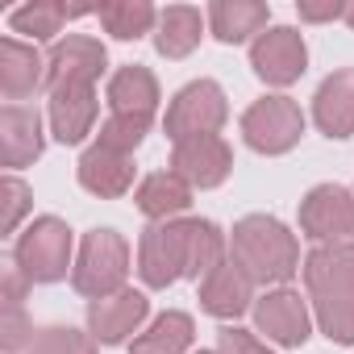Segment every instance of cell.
<instances>
[{"mask_svg": "<svg viewBox=\"0 0 354 354\" xmlns=\"http://www.w3.org/2000/svg\"><path fill=\"white\" fill-rule=\"evenodd\" d=\"M300 271L317 329L333 346H354V246H313Z\"/></svg>", "mask_w": 354, "mask_h": 354, "instance_id": "6da1fadb", "label": "cell"}, {"mask_svg": "<svg viewBox=\"0 0 354 354\" xmlns=\"http://www.w3.org/2000/svg\"><path fill=\"white\" fill-rule=\"evenodd\" d=\"M230 259L263 288H288V279L304 267L296 234L271 213H246L230 230Z\"/></svg>", "mask_w": 354, "mask_h": 354, "instance_id": "7a4b0ae2", "label": "cell"}, {"mask_svg": "<svg viewBox=\"0 0 354 354\" xmlns=\"http://www.w3.org/2000/svg\"><path fill=\"white\" fill-rule=\"evenodd\" d=\"M129 242L125 234L109 230V225H96L80 238V250H75V267H71V288L92 304V300H104V296H117L129 279Z\"/></svg>", "mask_w": 354, "mask_h": 354, "instance_id": "3957f363", "label": "cell"}, {"mask_svg": "<svg viewBox=\"0 0 354 354\" xmlns=\"http://www.w3.org/2000/svg\"><path fill=\"white\" fill-rule=\"evenodd\" d=\"M13 267L30 283L67 279V271L75 267V234H71V225L63 217H55V213L34 217L13 242Z\"/></svg>", "mask_w": 354, "mask_h": 354, "instance_id": "277c9868", "label": "cell"}, {"mask_svg": "<svg viewBox=\"0 0 354 354\" xmlns=\"http://www.w3.org/2000/svg\"><path fill=\"white\" fill-rule=\"evenodd\" d=\"M230 121V100H225V88L217 80H192L184 84L167 100V113H162V133L171 138V146H180L188 138H209V133H221Z\"/></svg>", "mask_w": 354, "mask_h": 354, "instance_id": "5b68a950", "label": "cell"}, {"mask_svg": "<svg viewBox=\"0 0 354 354\" xmlns=\"http://www.w3.org/2000/svg\"><path fill=\"white\" fill-rule=\"evenodd\" d=\"M304 125H308L304 109H300L292 96H283V92H271V96L254 100V104L242 113V121H238L242 142H246L254 154H267V158H279V154L296 150L300 138H304Z\"/></svg>", "mask_w": 354, "mask_h": 354, "instance_id": "8992f818", "label": "cell"}, {"mask_svg": "<svg viewBox=\"0 0 354 354\" xmlns=\"http://www.w3.org/2000/svg\"><path fill=\"white\" fill-rule=\"evenodd\" d=\"M188 234L192 217L150 221L138 238V275L150 292H167L175 279L188 275Z\"/></svg>", "mask_w": 354, "mask_h": 354, "instance_id": "52a82bcc", "label": "cell"}, {"mask_svg": "<svg viewBox=\"0 0 354 354\" xmlns=\"http://www.w3.org/2000/svg\"><path fill=\"white\" fill-rule=\"evenodd\" d=\"M250 313H254V333H263L271 346H283V350H300L317 325L308 296H300L296 288H267Z\"/></svg>", "mask_w": 354, "mask_h": 354, "instance_id": "ba28073f", "label": "cell"}, {"mask_svg": "<svg viewBox=\"0 0 354 354\" xmlns=\"http://www.w3.org/2000/svg\"><path fill=\"white\" fill-rule=\"evenodd\" d=\"M250 71L267 88H292L308 71V42L296 26H271L250 42Z\"/></svg>", "mask_w": 354, "mask_h": 354, "instance_id": "9c48e42d", "label": "cell"}, {"mask_svg": "<svg viewBox=\"0 0 354 354\" xmlns=\"http://www.w3.org/2000/svg\"><path fill=\"white\" fill-rule=\"evenodd\" d=\"M300 234L317 246H342L354 238V192L342 184H317L300 201Z\"/></svg>", "mask_w": 354, "mask_h": 354, "instance_id": "30bf717a", "label": "cell"}, {"mask_svg": "<svg viewBox=\"0 0 354 354\" xmlns=\"http://www.w3.org/2000/svg\"><path fill=\"white\" fill-rule=\"evenodd\" d=\"M171 171L192 188V192H213L234 175V146L221 133L209 138H188L171 146Z\"/></svg>", "mask_w": 354, "mask_h": 354, "instance_id": "8fae6325", "label": "cell"}, {"mask_svg": "<svg viewBox=\"0 0 354 354\" xmlns=\"http://www.w3.org/2000/svg\"><path fill=\"white\" fill-rule=\"evenodd\" d=\"M150 317V296L138 288H121L117 296L92 300L88 304V333L96 337V346H129Z\"/></svg>", "mask_w": 354, "mask_h": 354, "instance_id": "7c38bea8", "label": "cell"}, {"mask_svg": "<svg viewBox=\"0 0 354 354\" xmlns=\"http://www.w3.org/2000/svg\"><path fill=\"white\" fill-rule=\"evenodd\" d=\"M109 67V50L100 38L92 34H67L50 46L46 55V92L50 88H63V84H92L104 75Z\"/></svg>", "mask_w": 354, "mask_h": 354, "instance_id": "4fadbf2b", "label": "cell"}, {"mask_svg": "<svg viewBox=\"0 0 354 354\" xmlns=\"http://www.w3.org/2000/svg\"><path fill=\"white\" fill-rule=\"evenodd\" d=\"M96 113L100 100L92 84H63L46 92V125L50 138L63 146H80L88 133H96Z\"/></svg>", "mask_w": 354, "mask_h": 354, "instance_id": "5bb4252c", "label": "cell"}, {"mask_svg": "<svg viewBox=\"0 0 354 354\" xmlns=\"http://www.w3.org/2000/svg\"><path fill=\"white\" fill-rule=\"evenodd\" d=\"M42 150H46V125L38 109H26V104L0 109V162L9 167V175L38 162Z\"/></svg>", "mask_w": 354, "mask_h": 354, "instance_id": "9a60e30c", "label": "cell"}, {"mask_svg": "<svg viewBox=\"0 0 354 354\" xmlns=\"http://www.w3.org/2000/svg\"><path fill=\"white\" fill-rule=\"evenodd\" d=\"M75 180L96 201H121L125 192H133V158L92 142L75 162Z\"/></svg>", "mask_w": 354, "mask_h": 354, "instance_id": "2e32d148", "label": "cell"}, {"mask_svg": "<svg viewBox=\"0 0 354 354\" xmlns=\"http://www.w3.org/2000/svg\"><path fill=\"white\" fill-rule=\"evenodd\" d=\"M313 125L325 138H354V67L329 71L313 92Z\"/></svg>", "mask_w": 354, "mask_h": 354, "instance_id": "e0dca14e", "label": "cell"}, {"mask_svg": "<svg viewBox=\"0 0 354 354\" xmlns=\"http://www.w3.org/2000/svg\"><path fill=\"white\" fill-rule=\"evenodd\" d=\"M254 279L234 263V259H225L213 275H205L201 279V308L209 313V317H217V321H238L242 313H250L254 308Z\"/></svg>", "mask_w": 354, "mask_h": 354, "instance_id": "ac0fdd59", "label": "cell"}, {"mask_svg": "<svg viewBox=\"0 0 354 354\" xmlns=\"http://www.w3.org/2000/svg\"><path fill=\"white\" fill-rule=\"evenodd\" d=\"M38 88H46V55L34 42L21 38H0V96L9 104L34 96Z\"/></svg>", "mask_w": 354, "mask_h": 354, "instance_id": "d6986e66", "label": "cell"}, {"mask_svg": "<svg viewBox=\"0 0 354 354\" xmlns=\"http://www.w3.org/2000/svg\"><path fill=\"white\" fill-rule=\"evenodd\" d=\"M158 100H162V88H158L154 71L142 63L117 67L104 84V104H109V113H121V117H154Z\"/></svg>", "mask_w": 354, "mask_h": 354, "instance_id": "ffe728a7", "label": "cell"}, {"mask_svg": "<svg viewBox=\"0 0 354 354\" xmlns=\"http://www.w3.org/2000/svg\"><path fill=\"white\" fill-rule=\"evenodd\" d=\"M205 17H209V34L221 46H242L254 42L263 30H271V5H263V0H213Z\"/></svg>", "mask_w": 354, "mask_h": 354, "instance_id": "44dd1931", "label": "cell"}, {"mask_svg": "<svg viewBox=\"0 0 354 354\" xmlns=\"http://www.w3.org/2000/svg\"><path fill=\"white\" fill-rule=\"evenodd\" d=\"M100 5H63V0H30V5L13 9L9 13V30L13 34H26L30 42H59L63 26L75 21V17H88L96 13Z\"/></svg>", "mask_w": 354, "mask_h": 354, "instance_id": "7402d4cb", "label": "cell"}, {"mask_svg": "<svg viewBox=\"0 0 354 354\" xmlns=\"http://www.w3.org/2000/svg\"><path fill=\"white\" fill-rule=\"evenodd\" d=\"M133 205L146 221H175L192 209V188L175 171H150L133 188Z\"/></svg>", "mask_w": 354, "mask_h": 354, "instance_id": "603a6c76", "label": "cell"}, {"mask_svg": "<svg viewBox=\"0 0 354 354\" xmlns=\"http://www.w3.org/2000/svg\"><path fill=\"white\" fill-rule=\"evenodd\" d=\"M209 30V17L192 5H167L158 9V26H154V50L162 59H188L201 38Z\"/></svg>", "mask_w": 354, "mask_h": 354, "instance_id": "cb8c5ba5", "label": "cell"}, {"mask_svg": "<svg viewBox=\"0 0 354 354\" xmlns=\"http://www.w3.org/2000/svg\"><path fill=\"white\" fill-rule=\"evenodd\" d=\"M192 342H196V321H192V313L167 308V313H158V317L129 342V354H192Z\"/></svg>", "mask_w": 354, "mask_h": 354, "instance_id": "d4e9b609", "label": "cell"}, {"mask_svg": "<svg viewBox=\"0 0 354 354\" xmlns=\"http://www.w3.org/2000/svg\"><path fill=\"white\" fill-rule=\"evenodd\" d=\"M100 17V30L117 42H138V38H154V26H158V9L150 0H104L96 9Z\"/></svg>", "mask_w": 354, "mask_h": 354, "instance_id": "484cf974", "label": "cell"}, {"mask_svg": "<svg viewBox=\"0 0 354 354\" xmlns=\"http://www.w3.org/2000/svg\"><path fill=\"white\" fill-rule=\"evenodd\" d=\"M225 259H230V234L217 221H209V217H192V234H188V275L184 279H196L201 283Z\"/></svg>", "mask_w": 354, "mask_h": 354, "instance_id": "4316f807", "label": "cell"}, {"mask_svg": "<svg viewBox=\"0 0 354 354\" xmlns=\"http://www.w3.org/2000/svg\"><path fill=\"white\" fill-rule=\"evenodd\" d=\"M150 125H154V117H121V113H109V117L100 121L96 146H104V150H117V154H129V158H133V150L146 142Z\"/></svg>", "mask_w": 354, "mask_h": 354, "instance_id": "83f0119b", "label": "cell"}, {"mask_svg": "<svg viewBox=\"0 0 354 354\" xmlns=\"http://www.w3.org/2000/svg\"><path fill=\"white\" fill-rule=\"evenodd\" d=\"M26 354H96V337L75 325H46L30 337Z\"/></svg>", "mask_w": 354, "mask_h": 354, "instance_id": "f1b7e54d", "label": "cell"}, {"mask_svg": "<svg viewBox=\"0 0 354 354\" xmlns=\"http://www.w3.org/2000/svg\"><path fill=\"white\" fill-rule=\"evenodd\" d=\"M0 196H5V213H0V230L5 234H17L26 213L34 209V192L26 180H17V175H5V184H0Z\"/></svg>", "mask_w": 354, "mask_h": 354, "instance_id": "f546056e", "label": "cell"}, {"mask_svg": "<svg viewBox=\"0 0 354 354\" xmlns=\"http://www.w3.org/2000/svg\"><path fill=\"white\" fill-rule=\"evenodd\" d=\"M217 354H275L254 329H242V325H221L217 329Z\"/></svg>", "mask_w": 354, "mask_h": 354, "instance_id": "4dcf8cb0", "label": "cell"}, {"mask_svg": "<svg viewBox=\"0 0 354 354\" xmlns=\"http://www.w3.org/2000/svg\"><path fill=\"white\" fill-rule=\"evenodd\" d=\"M30 337H34V329L26 321L21 300H5V354H21L30 346Z\"/></svg>", "mask_w": 354, "mask_h": 354, "instance_id": "1f68e13d", "label": "cell"}, {"mask_svg": "<svg viewBox=\"0 0 354 354\" xmlns=\"http://www.w3.org/2000/svg\"><path fill=\"white\" fill-rule=\"evenodd\" d=\"M296 13H300V21H313V26L342 21L346 17V0H296Z\"/></svg>", "mask_w": 354, "mask_h": 354, "instance_id": "d6a6232c", "label": "cell"}, {"mask_svg": "<svg viewBox=\"0 0 354 354\" xmlns=\"http://www.w3.org/2000/svg\"><path fill=\"white\" fill-rule=\"evenodd\" d=\"M342 21H346V26L354 30V0H346V17H342Z\"/></svg>", "mask_w": 354, "mask_h": 354, "instance_id": "836d02e7", "label": "cell"}, {"mask_svg": "<svg viewBox=\"0 0 354 354\" xmlns=\"http://www.w3.org/2000/svg\"><path fill=\"white\" fill-rule=\"evenodd\" d=\"M192 354H217V350H192Z\"/></svg>", "mask_w": 354, "mask_h": 354, "instance_id": "e575fe53", "label": "cell"}]
</instances>
